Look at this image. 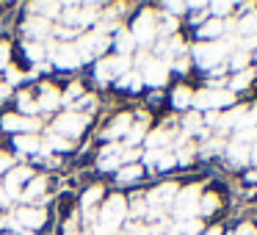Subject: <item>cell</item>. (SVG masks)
<instances>
[{
    "label": "cell",
    "mask_w": 257,
    "mask_h": 235,
    "mask_svg": "<svg viewBox=\"0 0 257 235\" xmlns=\"http://www.w3.org/2000/svg\"><path fill=\"white\" fill-rule=\"evenodd\" d=\"M124 224H127V196H124L122 191H111L100 205L97 227L105 235H119Z\"/></svg>",
    "instance_id": "cell-1"
},
{
    "label": "cell",
    "mask_w": 257,
    "mask_h": 235,
    "mask_svg": "<svg viewBox=\"0 0 257 235\" xmlns=\"http://www.w3.org/2000/svg\"><path fill=\"white\" fill-rule=\"evenodd\" d=\"M127 31L136 39V47H139V50H150L158 42V12L155 9H141L139 14H133Z\"/></svg>",
    "instance_id": "cell-2"
},
{
    "label": "cell",
    "mask_w": 257,
    "mask_h": 235,
    "mask_svg": "<svg viewBox=\"0 0 257 235\" xmlns=\"http://www.w3.org/2000/svg\"><path fill=\"white\" fill-rule=\"evenodd\" d=\"M232 105H238V94H232V91L224 86V89H207V86H202V89H194V102H191V108L199 113H207V111H229Z\"/></svg>",
    "instance_id": "cell-3"
},
{
    "label": "cell",
    "mask_w": 257,
    "mask_h": 235,
    "mask_svg": "<svg viewBox=\"0 0 257 235\" xmlns=\"http://www.w3.org/2000/svg\"><path fill=\"white\" fill-rule=\"evenodd\" d=\"M72 45H75V50H78L80 64H94V61H100V58L108 56V50H111V36H105V34L91 28V31H83Z\"/></svg>",
    "instance_id": "cell-4"
},
{
    "label": "cell",
    "mask_w": 257,
    "mask_h": 235,
    "mask_svg": "<svg viewBox=\"0 0 257 235\" xmlns=\"http://www.w3.org/2000/svg\"><path fill=\"white\" fill-rule=\"evenodd\" d=\"M91 119L94 116H86V113H78V111H58L56 116L50 119V133H58L69 141H78L86 136Z\"/></svg>",
    "instance_id": "cell-5"
},
{
    "label": "cell",
    "mask_w": 257,
    "mask_h": 235,
    "mask_svg": "<svg viewBox=\"0 0 257 235\" xmlns=\"http://www.w3.org/2000/svg\"><path fill=\"white\" fill-rule=\"evenodd\" d=\"M205 191L202 183H185L180 185L177 199L172 205V216L174 221H188V218H199V196Z\"/></svg>",
    "instance_id": "cell-6"
},
{
    "label": "cell",
    "mask_w": 257,
    "mask_h": 235,
    "mask_svg": "<svg viewBox=\"0 0 257 235\" xmlns=\"http://www.w3.org/2000/svg\"><path fill=\"white\" fill-rule=\"evenodd\" d=\"M180 185L183 183H177V180H161V183H155L152 188H147L144 191L147 207H150V210H161V213L166 210V207H172L174 199H177Z\"/></svg>",
    "instance_id": "cell-7"
},
{
    "label": "cell",
    "mask_w": 257,
    "mask_h": 235,
    "mask_svg": "<svg viewBox=\"0 0 257 235\" xmlns=\"http://www.w3.org/2000/svg\"><path fill=\"white\" fill-rule=\"evenodd\" d=\"M45 45H47V58H50V64L56 69H61V72H78L83 67L75 45H61V42H50V39Z\"/></svg>",
    "instance_id": "cell-8"
},
{
    "label": "cell",
    "mask_w": 257,
    "mask_h": 235,
    "mask_svg": "<svg viewBox=\"0 0 257 235\" xmlns=\"http://www.w3.org/2000/svg\"><path fill=\"white\" fill-rule=\"evenodd\" d=\"M45 122L42 116H23L17 111H6L0 113V133H12V136H20V133H42Z\"/></svg>",
    "instance_id": "cell-9"
},
{
    "label": "cell",
    "mask_w": 257,
    "mask_h": 235,
    "mask_svg": "<svg viewBox=\"0 0 257 235\" xmlns=\"http://www.w3.org/2000/svg\"><path fill=\"white\" fill-rule=\"evenodd\" d=\"M36 174H39V172H36L31 163H17V166H14L12 172L6 174V177H0V180H3V188H6V194L12 196V202H20L23 188L36 177Z\"/></svg>",
    "instance_id": "cell-10"
},
{
    "label": "cell",
    "mask_w": 257,
    "mask_h": 235,
    "mask_svg": "<svg viewBox=\"0 0 257 235\" xmlns=\"http://www.w3.org/2000/svg\"><path fill=\"white\" fill-rule=\"evenodd\" d=\"M36 102H39V116H56L61 111V86L53 83V80H39L36 86Z\"/></svg>",
    "instance_id": "cell-11"
},
{
    "label": "cell",
    "mask_w": 257,
    "mask_h": 235,
    "mask_svg": "<svg viewBox=\"0 0 257 235\" xmlns=\"http://www.w3.org/2000/svg\"><path fill=\"white\" fill-rule=\"evenodd\" d=\"M53 25L50 20L45 17H34V14H25L23 20H20V36H23V42H47L53 34Z\"/></svg>",
    "instance_id": "cell-12"
},
{
    "label": "cell",
    "mask_w": 257,
    "mask_h": 235,
    "mask_svg": "<svg viewBox=\"0 0 257 235\" xmlns=\"http://www.w3.org/2000/svg\"><path fill=\"white\" fill-rule=\"evenodd\" d=\"M122 150H124V141H111V144H102L100 150H97V172L116 174L119 169L124 166V163H122Z\"/></svg>",
    "instance_id": "cell-13"
},
{
    "label": "cell",
    "mask_w": 257,
    "mask_h": 235,
    "mask_svg": "<svg viewBox=\"0 0 257 235\" xmlns=\"http://www.w3.org/2000/svg\"><path fill=\"white\" fill-rule=\"evenodd\" d=\"M130 125H133V111H116V113H113V116L100 128L102 141H105V144H111V141H124Z\"/></svg>",
    "instance_id": "cell-14"
},
{
    "label": "cell",
    "mask_w": 257,
    "mask_h": 235,
    "mask_svg": "<svg viewBox=\"0 0 257 235\" xmlns=\"http://www.w3.org/2000/svg\"><path fill=\"white\" fill-rule=\"evenodd\" d=\"M139 72H141V78H144V86H155V89H166L169 80H172V69H169V64L161 61V58H150Z\"/></svg>",
    "instance_id": "cell-15"
},
{
    "label": "cell",
    "mask_w": 257,
    "mask_h": 235,
    "mask_svg": "<svg viewBox=\"0 0 257 235\" xmlns=\"http://www.w3.org/2000/svg\"><path fill=\"white\" fill-rule=\"evenodd\" d=\"M47 194H50V177H47V174H36V177L23 188V194H20V205L45 207Z\"/></svg>",
    "instance_id": "cell-16"
},
{
    "label": "cell",
    "mask_w": 257,
    "mask_h": 235,
    "mask_svg": "<svg viewBox=\"0 0 257 235\" xmlns=\"http://www.w3.org/2000/svg\"><path fill=\"white\" fill-rule=\"evenodd\" d=\"M172 152L177 158V166H191L194 161H199V141L180 133L172 144Z\"/></svg>",
    "instance_id": "cell-17"
},
{
    "label": "cell",
    "mask_w": 257,
    "mask_h": 235,
    "mask_svg": "<svg viewBox=\"0 0 257 235\" xmlns=\"http://www.w3.org/2000/svg\"><path fill=\"white\" fill-rule=\"evenodd\" d=\"M105 183H89L83 191H80L78 199V213H89V210H100L102 199H105Z\"/></svg>",
    "instance_id": "cell-18"
},
{
    "label": "cell",
    "mask_w": 257,
    "mask_h": 235,
    "mask_svg": "<svg viewBox=\"0 0 257 235\" xmlns=\"http://www.w3.org/2000/svg\"><path fill=\"white\" fill-rule=\"evenodd\" d=\"M224 161H227L232 169H249L251 166V147L229 139L227 147H224Z\"/></svg>",
    "instance_id": "cell-19"
},
{
    "label": "cell",
    "mask_w": 257,
    "mask_h": 235,
    "mask_svg": "<svg viewBox=\"0 0 257 235\" xmlns=\"http://www.w3.org/2000/svg\"><path fill=\"white\" fill-rule=\"evenodd\" d=\"M224 207V191L221 188H205L199 196V218H213Z\"/></svg>",
    "instance_id": "cell-20"
},
{
    "label": "cell",
    "mask_w": 257,
    "mask_h": 235,
    "mask_svg": "<svg viewBox=\"0 0 257 235\" xmlns=\"http://www.w3.org/2000/svg\"><path fill=\"white\" fill-rule=\"evenodd\" d=\"M194 34H196V42H218L229 34V28H227V20H213L210 17L205 25H199Z\"/></svg>",
    "instance_id": "cell-21"
},
{
    "label": "cell",
    "mask_w": 257,
    "mask_h": 235,
    "mask_svg": "<svg viewBox=\"0 0 257 235\" xmlns=\"http://www.w3.org/2000/svg\"><path fill=\"white\" fill-rule=\"evenodd\" d=\"M14 155H39L42 152V136L39 133H20L12 136Z\"/></svg>",
    "instance_id": "cell-22"
},
{
    "label": "cell",
    "mask_w": 257,
    "mask_h": 235,
    "mask_svg": "<svg viewBox=\"0 0 257 235\" xmlns=\"http://www.w3.org/2000/svg\"><path fill=\"white\" fill-rule=\"evenodd\" d=\"M191 102H194V86H188V83L172 86V91H169V105L174 111H180V113L191 111Z\"/></svg>",
    "instance_id": "cell-23"
},
{
    "label": "cell",
    "mask_w": 257,
    "mask_h": 235,
    "mask_svg": "<svg viewBox=\"0 0 257 235\" xmlns=\"http://www.w3.org/2000/svg\"><path fill=\"white\" fill-rule=\"evenodd\" d=\"M14 111L23 116H39V102L34 89H17L14 91Z\"/></svg>",
    "instance_id": "cell-24"
},
{
    "label": "cell",
    "mask_w": 257,
    "mask_h": 235,
    "mask_svg": "<svg viewBox=\"0 0 257 235\" xmlns=\"http://www.w3.org/2000/svg\"><path fill=\"white\" fill-rule=\"evenodd\" d=\"M180 133L183 136H188V139H196V136H202L205 139L207 136V130H205V119H202V113L199 111H185L183 113V122H180Z\"/></svg>",
    "instance_id": "cell-25"
},
{
    "label": "cell",
    "mask_w": 257,
    "mask_h": 235,
    "mask_svg": "<svg viewBox=\"0 0 257 235\" xmlns=\"http://www.w3.org/2000/svg\"><path fill=\"white\" fill-rule=\"evenodd\" d=\"M144 174H147V169L141 166V163H124V166L113 174V180H116V185H136V183L144 180Z\"/></svg>",
    "instance_id": "cell-26"
},
{
    "label": "cell",
    "mask_w": 257,
    "mask_h": 235,
    "mask_svg": "<svg viewBox=\"0 0 257 235\" xmlns=\"http://www.w3.org/2000/svg\"><path fill=\"white\" fill-rule=\"evenodd\" d=\"M25 12L34 14V17H45L50 23H58L64 12V3H25Z\"/></svg>",
    "instance_id": "cell-27"
},
{
    "label": "cell",
    "mask_w": 257,
    "mask_h": 235,
    "mask_svg": "<svg viewBox=\"0 0 257 235\" xmlns=\"http://www.w3.org/2000/svg\"><path fill=\"white\" fill-rule=\"evenodd\" d=\"M254 80H257V69L249 67V69H243V72H232V75H229V78H227V89L232 91V94H238V91L251 89Z\"/></svg>",
    "instance_id": "cell-28"
},
{
    "label": "cell",
    "mask_w": 257,
    "mask_h": 235,
    "mask_svg": "<svg viewBox=\"0 0 257 235\" xmlns=\"http://www.w3.org/2000/svg\"><path fill=\"white\" fill-rule=\"evenodd\" d=\"M111 86H113V89H119V91H124V94H139V91L144 89V78H141L139 69H130L127 75L116 78Z\"/></svg>",
    "instance_id": "cell-29"
},
{
    "label": "cell",
    "mask_w": 257,
    "mask_h": 235,
    "mask_svg": "<svg viewBox=\"0 0 257 235\" xmlns=\"http://www.w3.org/2000/svg\"><path fill=\"white\" fill-rule=\"evenodd\" d=\"M111 45H113V50H116V56H127V58H133V53L139 50V47H136V39L130 36L127 28H119L116 34L111 36Z\"/></svg>",
    "instance_id": "cell-30"
},
{
    "label": "cell",
    "mask_w": 257,
    "mask_h": 235,
    "mask_svg": "<svg viewBox=\"0 0 257 235\" xmlns=\"http://www.w3.org/2000/svg\"><path fill=\"white\" fill-rule=\"evenodd\" d=\"M224 147H227V139L213 133L210 139H202L199 141V158L202 161H210V158H221L224 155Z\"/></svg>",
    "instance_id": "cell-31"
},
{
    "label": "cell",
    "mask_w": 257,
    "mask_h": 235,
    "mask_svg": "<svg viewBox=\"0 0 257 235\" xmlns=\"http://www.w3.org/2000/svg\"><path fill=\"white\" fill-rule=\"evenodd\" d=\"M83 94H86V83H83V80H80V78L69 80V83L61 89V108H64V111H69V108H72Z\"/></svg>",
    "instance_id": "cell-32"
},
{
    "label": "cell",
    "mask_w": 257,
    "mask_h": 235,
    "mask_svg": "<svg viewBox=\"0 0 257 235\" xmlns=\"http://www.w3.org/2000/svg\"><path fill=\"white\" fill-rule=\"evenodd\" d=\"M20 53H23L25 61H31L34 67H39V64H45V58H47V45L45 42H23V45H20Z\"/></svg>",
    "instance_id": "cell-33"
},
{
    "label": "cell",
    "mask_w": 257,
    "mask_h": 235,
    "mask_svg": "<svg viewBox=\"0 0 257 235\" xmlns=\"http://www.w3.org/2000/svg\"><path fill=\"white\" fill-rule=\"evenodd\" d=\"M42 147H45L50 155H67V152L75 150V141L64 139V136H58V133H47L45 141H42Z\"/></svg>",
    "instance_id": "cell-34"
},
{
    "label": "cell",
    "mask_w": 257,
    "mask_h": 235,
    "mask_svg": "<svg viewBox=\"0 0 257 235\" xmlns=\"http://www.w3.org/2000/svg\"><path fill=\"white\" fill-rule=\"evenodd\" d=\"M100 105H102L100 94H97V91H86V94L80 97V100L69 108V111H78V113H86V116H94V113L100 111Z\"/></svg>",
    "instance_id": "cell-35"
},
{
    "label": "cell",
    "mask_w": 257,
    "mask_h": 235,
    "mask_svg": "<svg viewBox=\"0 0 257 235\" xmlns=\"http://www.w3.org/2000/svg\"><path fill=\"white\" fill-rule=\"evenodd\" d=\"M147 213H150V207L144 202V194L127 196V221H147Z\"/></svg>",
    "instance_id": "cell-36"
},
{
    "label": "cell",
    "mask_w": 257,
    "mask_h": 235,
    "mask_svg": "<svg viewBox=\"0 0 257 235\" xmlns=\"http://www.w3.org/2000/svg\"><path fill=\"white\" fill-rule=\"evenodd\" d=\"M91 75H94L97 86H111L113 83V72H111V64H108V56L91 64Z\"/></svg>",
    "instance_id": "cell-37"
},
{
    "label": "cell",
    "mask_w": 257,
    "mask_h": 235,
    "mask_svg": "<svg viewBox=\"0 0 257 235\" xmlns=\"http://www.w3.org/2000/svg\"><path fill=\"white\" fill-rule=\"evenodd\" d=\"M251 61H254V56H251V53L232 50V56L227 58V67H229V72H243V69L251 67Z\"/></svg>",
    "instance_id": "cell-38"
},
{
    "label": "cell",
    "mask_w": 257,
    "mask_h": 235,
    "mask_svg": "<svg viewBox=\"0 0 257 235\" xmlns=\"http://www.w3.org/2000/svg\"><path fill=\"white\" fill-rule=\"evenodd\" d=\"M108 64H111V72H113V80L122 78V75H127L130 69H133V58L127 56H116V53H108Z\"/></svg>",
    "instance_id": "cell-39"
},
{
    "label": "cell",
    "mask_w": 257,
    "mask_h": 235,
    "mask_svg": "<svg viewBox=\"0 0 257 235\" xmlns=\"http://www.w3.org/2000/svg\"><path fill=\"white\" fill-rule=\"evenodd\" d=\"M12 64H14V42L3 36V39H0V75L6 72Z\"/></svg>",
    "instance_id": "cell-40"
},
{
    "label": "cell",
    "mask_w": 257,
    "mask_h": 235,
    "mask_svg": "<svg viewBox=\"0 0 257 235\" xmlns=\"http://www.w3.org/2000/svg\"><path fill=\"white\" fill-rule=\"evenodd\" d=\"M3 80H6V83H9V86H12V89H14V86H23V83H25V80H28V72H25V69H23V67H20V64H17V61H14V64H12V67H9V69H6V72H3Z\"/></svg>",
    "instance_id": "cell-41"
},
{
    "label": "cell",
    "mask_w": 257,
    "mask_h": 235,
    "mask_svg": "<svg viewBox=\"0 0 257 235\" xmlns=\"http://www.w3.org/2000/svg\"><path fill=\"white\" fill-rule=\"evenodd\" d=\"M235 3H207V14H210L213 20H229V17H235Z\"/></svg>",
    "instance_id": "cell-42"
},
{
    "label": "cell",
    "mask_w": 257,
    "mask_h": 235,
    "mask_svg": "<svg viewBox=\"0 0 257 235\" xmlns=\"http://www.w3.org/2000/svg\"><path fill=\"white\" fill-rule=\"evenodd\" d=\"M158 12H169L166 17L183 20V17H188V3H172V0H166V3H158Z\"/></svg>",
    "instance_id": "cell-43"
},
{
    "label": "cell",
    "mask_w": 257,
    "mask_h": 235,
    "mask_svg": "<svg viewBox=\"0 0 257 235\" xmlns=\"http://www.w3.org/2000/svg\"><path fill=\"white\" fill-rule=\"evenodd\" d=\"M232 141H240V144H254L257 141V128H249V125H240V128L232 130Z\"/></svg>",
    "instance_id": "cell-44"
},
{
    "label": "cell",
    "mask_w": 257,
    "mask_h": 235,
    "mask_svg": "<svg viewBox=\"0 0 257 235\" xmlns=\"http://www.w3.org/2000/svg\"><path fill=\"white\" fill-rule=\"evenodd\" d=\"M14 166H17V155H14L12 150H3V147H0V177H6Z\"/></svg>",
    "instance_id": "cell-45"
},
{
    "label": "cell",
    "mask_w": 257,
    "mask_h": 235,
    "mask_svg": "<svg viewBox=\"0 0 257 235\" xmlns=\"http://www.w3.org/2000/svg\"><path fill=\"white\" fill-rule=\"evenodd\" d=\"M169 69H172V75H188L194 69V61H191V56H180L174 61H169Z\"/></svg>",
    "instance_id": "cell-46"
},
{
    "label": "cell",
    "mask_w": 257,
    "mask_h": 235,
    "mask_svg": "<svg viewBox=\"0 0 257 235\" xmlns=\"http://www.w3.org/2000/svg\"><path fill=\"white\" fill-rule=\"evenodd\" d=\"M183 235H202L205 232V221L202 218H188V221H177Z\"/></svg>",
    "instance_id": "cell-47"
},
{
    "label": "cell",
    "mask_w": 257,
    "mask_h": 235,
    "mask_svg": "<svg viewBox=\"0 0 257 235\" xmlns=\"http://www.w3.org/2000/svg\"><path fill=\"white\" fill-rule=\"evenodd\" d=\"M229 235H257V224L254 221H240Z\"/></svg>",
    "instance_id": "cell-48"
},
{
    "label": "cell",
    "mask_w": 257,
    "mask_h": 235,
    "mask_svg": "<svg viewBox=\"0 0 257 235\" xmlns=\"http://www.w3.org/2000/svg\"><path fill=\"white\" fill-rule=\"evenodd\" d=\"M240 125H249V128H257V100L254 102H249V111H246V116H243V122ZM238 125V128H240Z\"/></svg>",
    "instance_id": "cell-49"
},
{
    "label": "cell",
    "mask_w": 257,
    "mask_h": 235,
    "mask_svg": "<svg viewBox=\"0 0 257 235\" xmlns=\"http://www.w3.org/2000/svg\"><path fill=\"white\" fill-rule=\"evenodd\" d=\"M6 100H14V89L3 80V83H0V102H6Z\"/></svg>",
    "instance_id": "cell-50"
},
{
    "label": "cell",
    "mask_w": 257,
    "mask_h": 235,
    "mask_svg": "<svg viewBox=\"0 0 257 235\" xmlns=\"http://www.w3.org/2000/svg\"><path fill=\"white\" fill-rule=\"evenodd\" d=\"M202 235H227V229L221 227V224H213V227H205V232Z\"/></svg>",
    "instance_id": "cell-51"
},
{
    "label": "cell",
    "mask_w": 257,
    "mask_h": 235,
    "mask_svg": "<svg viewBox=\"0 0 257 235\" xmlns=\"http://www.w3.org/2000/svg\"><path fill=\"white\" fill-rule=\"evenodd\" d=\"M243 180H246L249 185H257V166H254V169H246V172H243Z\"/></svg>",
    "instance_id": "cell-52"
},
{
    "label": "cell",
    "mask_w": 257,
    "mask_h": 235,
    "mask_svg": "<svg viewBox=\"0 0 257 235\" xmlns=\"http://www.w3.org/2000/svg\"><path fill=\"white\" fill-rule=\"evenodd\" d=\"M251 166H257V141L251 144Z\"/></svg>",
    "instance_id": "cell-53"
},
{
    "label": "cell",
    "mask_w": 257,
    "mask_h": 235,
    "mask_svg": "<svg viewBox=\"0 0 257 235\" xmlns=\"http://www.w3.org/2000/svg\"><path fill=\"white\" fill-rule=\"evenodd\" d=\"M0 235H17V232H0Z\"/></svg>",
    "instance_id": "cell-54"
},
{
    "label": "cell",
    "mask_w": 257,
    "mask_h": 235,
    "mask_svg": "<svg viewBox=\"0 0 257 235\" xmlns=\"http://www.w3.org/2000/svg\"><path fill=\"white\" fill-rule=\"evenodd\" d=\"M3 9H6V6H3V3H0V12H3Z\"/></svg>",
    "instance_id": "cell-55"
},
{
    "label": "cell",
    "mask_w": 257,
    "mask_h": 235,
    "mask_svg": "<svg viewBox=\"0 0 257 235\" xmlns=\"http://www.w3.org/2000/svg\"><path fill=\"white\" fill-rule=\"evenodd\" d=\"M0 83H3V75H0Z\"/></svg>",
    "instance_id": "cell-56"
},
{
    "label": "cell",
    "mask_w": 257,
    "mask_h": 235,
    "mask_svg": "<svg viewBox=\"0 0 257 235\" xmlns=\"http://www.w3.org/2000/svg\"><path fill=\"white\" fill-rule=\"evenodd\" d=\"M254 61H257V53H254Z\"/></svg>",
    "instance_id": "cell-57"
},
{
    "label": "cell",
    "mask_w": 257,
    "mask_h": 235,
    "mask_svg": "<svg viewBox=\"0 0 257 235\" xmlns=\"http://www.w3.org/2000/svg\"><path fill=\"white\" fill-rule=\"evenodd\" d=\"M254 69H257V67H254Z\"/></svg>",
    "instance_id": "cell-58"
}]
</instances>
